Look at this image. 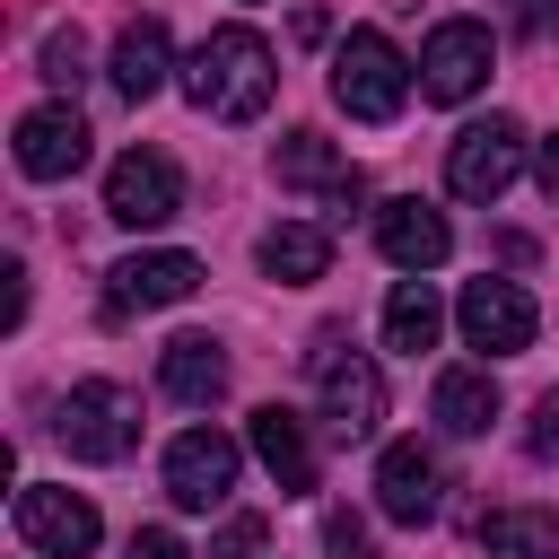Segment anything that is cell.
Here are the masks:
<instances>
[{"label": "cell", "instance_id": "1", "mask_svg": "<svg viewBox=\"0 0 559 559\" xmlns=\"http://www.w3.org/2000/svg\"><path fill=\"white\" fill-rule=\"evenodd\" d=\"M271 87H280V61L253 26H210L183 61V96L210 114V122H262L271 114Z\"/></svg>", "mask_w": 559, "mask_h": 559}, {"label": "cell", "instance_id": "2", "mask_svg": "<svg viewBox=\"0 0 559 559\" xmlns=\"http://www.w3.org/2000/svg\"><path fill=\"white\" fill-rule=\"evenodd\" d=\"M306 384H314V402H323V419H332L341 445L376 437V419H384V376H376L367 349H349L341 323H323V332L306 341Z\"/></svg>", "mask_w": 559, "mask_h": 559}, {"label": "cell", "instance_id": "3", "mask_svg": "<svg viewBox=\"0 0 559 559\" xmlns=\"http://www.w3.org/2000/svg\"><path fill=\"white\" fill-rule=\"evenodd\" d=\"M332 105L349 122H393L411 105V61L393 52V35H376V26L341 35V52H332Z\"/></svg>", "mask_w": 559, "mask_h": 559}, {"label": "cell", "instance_id": "4", "mask_svg": "<svg viewBox=\"0 0 559 559\" xmlns=\"http://www.w3.org/2000/svg\"><path fill=\"white\" fill-rule=\"evenodd\" d=\"M52 437L70 445V463H122V454L140 445V393L114 384V376H87V384L61 393Z\"/></svg>", "mask_w": 559, "mask_h": 559}, {"label": "cell", "instance_id": "5", "mask_svg": "<svg viewBox=\"0 0 559 559\" xmlns=\"http://www.w3.org/2000/svg\"><path fill=\"white\" fill-rule=\"evenodd\" d=\"M524 166V122L515 114H489V122H463L454 148H445V183L454 201H498Z\"/></svg>", "mask_w": 559, "mask_h": 559}, {"label": "cell", "instance_id": "6", "mask_svg": "<svg viewBox=\"0 0 559 559\" xmlns=\"http://www.w3.org/2000/svg\"><path fill=\"white\" fill-rule=\"evenodd\" d=\"M175 210H183V175H175L166 148H122V157L105 166V218H122V227H166Z\"/></svg>", "mask_w": 559, "mask_h": 559}, {"label": "cell", "instance_id": "7", "mask_svg": "<svg viewBox=\"0 0 559 559\" xmlns=\"http://www.w3.org/2000/svg\"><path fill=\"white\" fill-rule=\"evenodd\" d=\"M454 323H463V341L489 349V358H515V349H533V332H542V314H533V297H524L515 280H463Z\"/></svg>", "mask_w": 559, "mask_h": 559}, {"label": "cell", "instance_id": "8", "mask_svg": "<svg viewBox=\"0 0 559 559\" xmlns=\"http://www.w3.org/2000/svg\"><path fill=\"white\" fill-rule=\"evenodd\" d=\"M96 507L79 498V489H52V480H26L17 489V542L26 550H44V559H87L96 550Z\"/></svg>", "mask_w": 559, "mask_h": 559}, {"label": "cell", "instance_id": "9", "mask_svg": "<svg viewBox=\"0 0 559 559\" xmlns=\"http://www.w3.org/2000/svg\"><path fill=\"white\" fill-rule=\"evenodd\" d=\"M480 79H489V26H480V17H445V26L419 44V96H428V105H463Z\"/></svg>", "mask_w": 559, "mask_h": 559}, {"label": "cell", "instance_id": "10", "mask_svg": "<svg viewBox=\"0 0 559 559\" xmlns=\"http://www.w3.org/2000/svg\"><path fill=\"white\" fill-rule=\"evenodd\" d=\"M271 175H280L288 192H323V210H332V218H349V210L367 201V175H358L323 131H288V140H280V157H271Z\"/></svg>", "mask_w": 559, "mask_h": 559}, {"label": "cell", "instance_id": "11", "mask_svg": "<svg viewBox=\"0 0 559 559\" xmlns=\"http://www.w3.org/2000/svg\"><path fill=\"white\" fill-rule=\"evenodd\" d=\"M236 463H245L236 437H218V428H183V437L166 445V498L201 515V507H218V498L236 489Z\"/></svg>", "mask_w": 559, "mask_h": 559}, {"label": "cell", "instance_id": "12", "mask_svg": "<svg viewBox=\"0 0 559 559\" xmlns=\"http://www.w3.org/2000/svg\"><path fill=\"white\" fill-rule=\"evenodd\" d=\"M376 507H384L393 524H428V515L445 507V472H437V454H428L419 437H393V445L376 454Z\"/></svg>", "mask_w": 559, "mask_h": 559}, {"label": "cell", "instance_id": "13", "mask_svg": "<svg viewBox=\"0 0 559 559\" xmlns=\"http://www.w3.org/2000/svg\"><path fill=\"white\" fill-rule=\"evenodd\" d=\"M79 166H87V122H79V105H35V114H17V175L70 183Z\"/></svg>", "mask_w": 559, "mask_h": 559}, {"label": "cell", "instance_id": "14", "mask_svg": "<svg viewBox=\"0 0 559 559\" xmlns=\"http://www.w3.org/2000/svg\"><path fill=\"white\" fill-rule=\"evenodd\" d=\"M201 288V262L192 253H131L105 271V314H148V306H183Z\"/></svg>", "mask_w": 559, "mask_h": 559}, {"label": "cell", "instance_id": "15", "mask_svg": "<svg viewBox=\"0 0 559 559\" xmlns=\"http://www.w3.org/2000/svg\"><path fill=\"white\" fill-rule=\"evenodd\" d=\"M376 245H384V262H393V271H419V280H428V271L454 253V227H445L419 192H402V201H384V210H376Z\"/></svg>", "mask_w": 559, "mask_h": 559}, {"label": "cell", "instance_id": "16", "mask_svg": "<svg viewBox=\"0 0 559 559\" xmlns=\"http://www.w3.org/2000/svg\"><path fill=\"white\" fill-rule=\"evenodd\" d=\"M157 384H166L183 411H210V402L227 393V349H218L210 332H175V341L157 349Z\"/></svg>", "mask_w": 559, "mask_h": 559}, {"label": "cell", "instance_id": "17", "mask_svg": "<svg viewBox=\"0 0 559 559\" xmlns=\"http://www.w3.org/2000/svg\"><path fill=\"white\" fill-rule=\"evenodd\" d=\"M253 454H262V472L280 480V498H306V489H314V445H306V419H297V411L262 402V411H253Z\"/></svg>", "mask_w": 559, "mask_h": 559}, {"label": "cell", "instance_id": "18", "mask_svg": "<svg viewBox=\"0 0 559 559\" xmlns=\"http://www.w3.org/2000/svg\"><path fill=\"white\" fill-rule=\"evenodd\" d=\"M166 70H175V52H166V26H157V17H131V26L114 35V87H122L131 105H148V96L166 87Z\"/></svg>", "mask_w": 559, "mask_h": 559}, {"label": "cell", "instance_id": "19", "mask_svg": "<svg viewBox=\"0 0 559 559\" xmlns=\"http://www.w3.org/2000/svg\"><path fill=\"white\" fill-rule=\"evenodd\" d=\"M262 271H271L280 288H306V280L332 271V236H323L314 218H280V227L262 236Z\"/></svg>", "mask_w": 559, "mask_h": 559}, {"label": "cell", "instance_id": "20", "mask_svg": "<svg viewBox=\"0 0 559 559\" xmlns=\"http://www.w3.org/2000/svg\"><path fill=\"white\" fill-rule=\"evenodd\" d=\"M437 323H445L437 288H428L419 271H402V280H393V297H384V349L419 358V349H437Z\"/></svg>", "mask_w": 559, "mask_h": 559}, {"label": "cell", "instance_id": "21", "mask_svg": "<svg viewBox=\"0 0 559 559\" xmlns=\"http://www.w3.org/2000/svg\"><path fill=\"white\" fill-rule=\"evenodd\" d=\"M498 419V376L489 367H445L437 376V428L445 437H480Z\"/></svg>", "mask_w": 559, "mask_h": 559}, {"label": "cell", "instance_id": "22", "mask_svg": "<svg viewBox=\"0 0 559 559\" xmlns=\"http://www.w3.org/2000/svg\"><path fill=\"white\" fill-rule=\"evenodd\" d=\"M480 550L489 559H559V515L550 507H498V515H480Z\"/></svg>", "mask_w": 559, "mask_h": 559}, {"label": "cell", "instance_id": "23", "mask_svg": "<svg viewBox=\"0 0 559 559\" xmlns=\"http://www.w3.org/2000/svg\"><path fill=\"white\" fill-rule=\"evenodd\" d=\"M44 79H52V87H79V79H87V44H79V26H52V35H44Z\"/></svg>", "mask_w": 559, "mask_h": 559}, {"label": "cell", "instance_id": "24", "mask_svg": "<svg viewBox=\"0 0 559 559\" xmlns=\"http://www.w3.org/2000/svg\"><path fill=\"white\" fill-rule=\"evenodd\" d=\"M524 454H533V463H559V384L533 402V419H524Z\"/></svg>", "mask_w": 559, "mask_h": 559}, {"label": "cell", "instance_id": "25", "mask_svg": "<svg viewBox=\"0 0 559 559\" xmlns=\"http://www.w3.org/2000/svg\"><path fill=\"white\" fill-rule=\"evenodd\" d=\"M262 542H271V524H262V515H227V524H218V542H210V559H253Z\"/></svg>", "mask_w": 559, "mask_h": 559}, {"label": "cell", "instance_id": "26", "mask_svg": "<svg viewBox=\"0 0 559 559\" xmlns=\"http://www.w3.org/2000/svg\"><path fill=\"white\" fill-rule=\"evenodd\" d=\"M323 550H332V559H376V542H367V524H358L349 507L323 515Z\"/></svg>", "mask_w": 559, "mask_h": 559}, {"label": "cell", "instance_id": "27", "mask_svg": "<svg viewBox=\"0 0 559 559\" xmlns=\"http://www.w3.org/2000/svg\"><path fill=\"white\" fill-rule=\"evenodd\" d=\"M507 17H515V35H533V44L559 35V0H507Z\"/></svg>", "mask_w": 559, "mask_h": 559}, {"label": "cell", "instance_id": "28", "mask_svg": "<svg viewBox=\"0 0 559 559\" xmlns=\"http://www.w3.org/2000/svg\"><path fill=\"white\" fill-rule=\"evenodd\" d=\"M131 559H192V550H183L166 524H140V533H131Z\"/></svg>", "mask_w": 559, "mask_h": 559}, {"label": "cell", "instance_id": "29", "mask_svg": "<svg viewBox=\"0 0 559 559\" xmlns=\"http://www.w3.org/2000/svg\"><path fill=\"white\" fill-rule=\"evenodd\" d=\"M533 175H542V192H550V201H559V131H550V140H542V166H533Z\"/></svg>", "mask_w": 559, "mask_h": 559}]
</instances>
